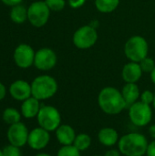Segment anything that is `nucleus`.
<instances>
[{"label": "nucleus", "mask_w": 155, "mask_h": 156, "mask_svg": "<svg viewBox=\"0 0 155 156\" xmlns=\"http://www.w3.org/2000/svg\"><path fill=\"white\" fill-rule=\"evenodd\" d=\"M98 104L100 110L108 115L120 114L127 108L122 91L114 87H105L100 91Z\"/></svg>", "instance_id": "1"}, {"label": "nucleus", "mask_w": 155, "mask_h": 156, "mask_svg": "<svg viewBox=\"0 0 155 156\" xmlns=\"http://www.w3.org/2000/svg\"><path fill=\"white\" fill-rule=\"evenodd\" d=\"M149 142L145 135L130 133L122 136L118 142V149L125 156H143L147 153Z\"/></svg>", "instance_id": "2"}, {"label": "nucleus", "mask_w": 155, "mask_h": 156, "mask_svg": "<svg viewBox=\"0 0 155 156\" xmlns=\"http://www.w3.org/2000/svg\"><path fill=\"white\" fill-rule=\"evenodd\" d=\"M32 96L38 101H44L53 97L58 91L56 80L48 75L37 77L31 83Z\"/></svg>", "instance_id": "3"}, {"label": "nucleus", "mask_w": 155, "mask_h": 156, "mask_svg": "<svg viewBox=\"0 0 155 156\" xmlns=\"http://www.w3.org/2000/svg\"><path fill=\"white\" fill-rule=\"evenodd\" d=\"M149 46L147 40L141 36L130 37L124 47V54L132 62H141L148 55Z\"/></svg>", "instance_id": "4"}, {"label": "nucleus", "mask_w": 155, "mask_h": 156, "mask_svg": "<svg viewBox=\"0 0 155 156\" xmlns=\"http://www.w3.org/2000/svg\"><path fill=\"white\" fill-rule=\"evenodd\" d=\"M39 127L48 132H55L61 125V115L57 108L51 105L41 106L37 116Z\"/></svg>", "instance_id": "5"}, {"label": "nucleus", "mask_w": 155, "mask_h": 156, "mask_svg": "<svg viewBox=\"0 0 155 156\" xmlns=\"http://www.w3.org/2000/svg\"><path fill=\"white\" fill-rule=\"evenodd\" d=\"M130 121L138 127L147 126L153 119V110L151 105L146 104L141 101L131 105L129 108Z\"/></svg>", "instance_id": "6"}, {"label": "nucleus", "mask_w": 155, "mask_h": 156, "mask_svg": "<svg viewBox=\"0 0 155 156\" xmlns=\"http://www.w3.org/2000/svg\"><path fill=\"white\" fill-rule=\"evenodd\" d=\"M97 39V30L90 25L80 27L73 35V44L79 49H88L93 47L96 44Z\"/></svg>", "instance_id": "7"}, {"label": "nucleus", "mask_w": 155, "mask_h": 156, "mask_svg": "<svg viewBox=\"0 0 155 156\" xmlns=\"http://www.w3.org/2000/svg\"><path fill=\"white\" fill-rule=\"evenodd\" d=\"M50 9L45 1H37L30 5L27 8V19L37 27H43L49 18Z\"/></svg>", "instance_id": "8"}, {"label": "nucleus", "mask_w": 155, "mask_h": 156, "mask_svg": "<svg viewBox=\"0 0 155 156\" xmlns=\"http://www.w3.org/2000/svg\"><path fill=\"white\" fill-rule=\"evenodd\" d=\"M28 135L29 133L26 126L21 122L10 125L7 131V139L10 144L19 148L27 144Z\"/></svg>", "instance_id": "9"}, {"label": "nucleus", "mask_w": 155, "mask_h": 156, "mask_svg": "<svg viewBox=\"0 0 155 156\" xmlns=\"http://www.w3.org/2000/svg\"><path fill=\"white\" fill-rule=\"evenodd\" d=\"M34 64L36 68L40 70H49L57 64V55L50 48H41L35 54Z\"/></svg>", "instance_id": "10"}, {"label": "nucleus", "mask_w": 155, "mask_h": 156, "mask_svg": "<svg viewBox=\"0 0 155 156\" xmlns=\"http://www.w3.org/2000/svg\"><path fill=\"white\" fill-rule=\"evenodd\" d=\"M35 52L33 48L26 44L19 45L14 53V58L16 64L22 69H26L32 66L35 59Z\"/></svg>", "instance_id": "11"}, {"label": "nucleus", "mask_w": 155, "mask_h": 156, "mask_svg": "<svg viewBox=\"0 0 155 156\" xmlns=\"http://www.w3.org/2000/svg\"><path fill=\"white\" fill-rule=\"evenodd\" d=\"M49 141V132L41 127H38L35 128L29 133L27 144L33 150H42L48 146Z\"/></svg>", "instance_id": "12"}, {"label": "nucleus", "mask_w": 155, "mask_h": 156, "mask_svg": "<svg viewBox=\"0 0 155 156\" xmlns=\"http://www.w3.org/2000/svg\"><path fill=\"white\" fill-rule=\"evenodd\" d=\"M9 92L15 100L22 101L32 96L31 85L22 80H16L15 82H13L9 88Z\"/></svg>", "instance_id": "13"}, {"label": "nucleus", "mask_w": 155, "mask_h": 156, "mask_svg": "<svg viewBox=\"0 0 155 156\" xmlns=\"http://www.w3.org/2000/svg\"><path fill=\"white\" fill-rule=\"evenodd\" d=\"M143 70L138 62H129L122 68V77L126 83H136L143 76Z\"/></svg>", "instance_id": "14"}, {"label": "nucleus", "mask_w": 155, "mask_h": 156, "mask_svg": "<svg viewBox=\"0 0 155 156\" xmlns=\"http://www.w3.org/2000/svg\"><path fill=\"white\" fill-rule=\"evenodd\" d=\"M55 132L56 138L62 146L73 144L77 134L72 126L69 124H61Z\"/></svg>", "instance_id": "15"}, {"label": "nucleus", "mask_w": 155, "mask_h": 156, "mask_svg": "<svg viewBox=\"0 0 155 156\" xmlns=\"http://www.w3.org/2000/svg\"><path fill=\"white\" fill-rule=\"evenodd\" d=\"M98 140L100 144L106 147H111L118 144L120 137L118 132L111 127H104L98 133Z\"/></svg>", "instance_id": "16"}, {"label": "nucleus", "mask_w": 155, "mask_h": 156, "mask_svg": "<svg viewBox=\"0 0 155 156\" xmlns=\"http://www.w3.org/2000/svg\"><path fill=\"white\" fill-rule=\"evenodd\" d=\"M40 102L35 97H30L23 101L21 105V113L26 119L37 117L40 111Z\"/></svg>", "instance_id": "17"}, {"label": "nucleus", "mask_w": 155, "mask_h": 156, "mask_svg": "<svg viewBox=\"0 0 155 156\" xmlns=\"http://www.w3.org/2000/svg\"><path fill=\"white\" fill-rule=\"evenodd\" d=\"M122 94L125 100L127 108L137 102L141 97L140 89L136 83H126L122 90Z\"/></svg>", "instance_id": "18"}, {"label": "nucleus", "mask_w": 155, "mask_h": 156, "mask_svg": "<svg viewBox=\"0 0 155 156\" xmlns=\"http://www.w3.org/2000/svg\"><path fill=\"white\" fill-rule=\"evenodd\" d=\"M73 145L79 152H85L91 145V137L88 133H79L76 135Z\"/></svg>", "instance_id": "19"}, {"label": "nucleus", "mask_w": 155, "mask_h": 156, "mask_svg": "<svg viewBox=\"0 0 155 156\" xmlns=\"http://www.w3.org/2000/svg\"><path fill=\"white\" fill-rule=\"evenodd\" d=\"M10 17L15 23L22 24L27 18V10L24 5H14V7L10 12Z\"/></svg>", "instance_id": "20"}, {"label": "nucleus", "mask_w": 155, "mask_h": 156, "mask_svg": "<svg viewBox=\"0 0 155 156\" xmlns=\"http://www.w3.org/2000/svg\"><path fill=\"white\" fill-rule=\"evenodd\" d=\"M120 4V0H95L96 8L101 13L113 12Z\"/></svg>", "instance_id": "21"}, {"label": "nucleus", "mask_w": 155, "mask_h": 156, "mask_svg": "<svg viewBox=\"0 0 155 156\" xmlns=\"http://www.w3.org/2000/svg\"><path fill=\"white\" fill-rule=\"evenodd\" d=\"M21 119V114L19 112L14 108H7L3 112V120L7 124H15L16 122H19Z\"/></svg>", "instance_id": "22"}, {"label": "nucleus", "mask_w": 155, "mask_h": 156, "mask_svg": "<svg viewBox=\"0 0 155 156\" xmlns=\"http://www.w3.org/2000/svg\"><path fill=\"white\" fill-rule=\"evenodd\" d=\"M79 152L73 144L64 145L57 153V156H81Z\"/></svg>", "instance_id": "23"}, {"label": "nucleus", "mask_w": 155, "mask_h": 156, "mask_svg": "<svg viewBox=\"0 0 155 156\" xmlns=\"http://www.w3.org/2000/svg\"><path fill=\"white\" fill-rule=\"evenodd\" d=\"M140 63V66L142 68L143 72H146V73H151L155 68V62L154 60L152 58H148L146 57L145 58H143Z\"/></svg>", "instance_id": "24"}, {"label": "nucleus", "mask_w": 155, "mask_h": 156, "mask_svg": "<svg viewBox=\"0 0 155 156\" xmlns=\"http://www.w3.org/2000/svg\"><path fill=\"white\" fill-rule=\"evenodd\" d=\"M45 2L52 11H61L66 5L65 0H45Z\"/></svg>", "instance_id": "25"}, {"label": "nucleus", "mask_w": 155, "mask_h": 156, "mask_svg": "<svg viewBox=\"0 0 155 156\" xmlns=\"http://www.w3.org/2000/svg\"><path fill=\"white\" fill-rule=\"evenodd\" d=\"M154 97L155 93H153L152 90H144L143 93H141V101L146 103V104H149V105H153V101H154Z\"/></svg>", "instance_id": "26"}, {"label": "nucleus", "mask_w": 155, "mask_h": 156, "mask_svg": "<svg viewBox=\"0 0 155 156\" xmlns=\"http://www.w3.org/2000/svg\"><path fill=\"white\" fill-rule=\"evenodd\" d=\"M4 156H21V152L19 150V147L15 145H7L3 149Z\"/></svg>", "instance_id": "27"}, {"label": "nucleus", "mask_w": 155, "mask_h": 156, "mask_svg": "<svg viewBox=\"0 0 155 156\" xmlns=\"http://www.w3.org/2000/svg\"><path fill=\"white\" fill-rule=\"evenodd\" d=\"M86 0H69V5L72 8H79L85 4Z\"/></svg>", "instance_id": "28"}, {"label": "nucleus", "mask_w": 155, "mask_h": 156, "mask_svg": "<svg viewBox=\"0 0 155 156\" xmlns=\"http://www.w3.org/2000/svg\"><path fill=\"white\" fill-rule=\"evenodd\" d=\"M147 156H155V140L149 143L148 148H147Z\"/></svg>", "instance_id": "29"}, {"label": "nucleus", "mask_w": 155, "mask_h": 156, "mask_svg": "<svg viewBox=\"0 0 155 156\" xmlns=\"http://www.w3.org/2000/svg\"><path fill=\"white\" fill-rule=\"evenodd\" d=\"M103 156H122V153L119 151V149H111L108 150Z\"/></svg>", "instance_id": "30"}, {"label": "nucleus", "mask_w": 155, "mask_h": 156, "mask_svg": "<svg viewBox=\"0 0 155 156\" xmlns=\"http://www.w3.org/2000/svg\"><path fill=\"white\" fill-rule=\"evenodd\" d=\"M2 1L7 5H16L22 2V0H2Z\"/></svg>", "instance_id": "31"}, {"label": "nucleus", "mask_w": 155, "mask_h": 156, "mask_svg": "<svg viewBox=\"0 0 155 156\" xmlns=\"http://www.w3.org/2000/svg\"><path fill=\"white\" fill-rule=\"evenodd\" d=\"M5 93H6L5 88V86L0 82V101H2V100L5 98Z\"/></svg>", "instance_id": "32"}, {"label": "nucleus", "mask_w": 155, "mask_h": 156, "mask_svg": "<svg viewBox=\"0 0 155 156\" xmlns=\"http://www.w3.org/2000/svg\"><path fill=\"white\" fill-rule=\"evenodd\" d=\"M149 134H150V136L155 140V124H153V125H151L150 126V128H149Z\"/></svg>", "instance_id": "33"}, {"label": "nucleus", "mask_w": 155, "mask_h": 156, "mask_svg": "<svg viewBox=\"0 0 155 156\" xmlns=\"http://www.w3.org/2000/svg\"><path fill=\"white\" fill-rule=\"evenodd\" d=\"M150 74H151V80H152L153 83L155 85V68H154V69H153Z\"/></svg>", "instance_id": "34"}, {"label": "nucleus", "mask_w": 155, "mask_h": 156, "mask_svg": "<svg viewBox=\"0 0 155 156\" xmlns=\"http://www.w3.org/2000/svg\"><path fill=\"white\" fill-rule=\"evenodd\" d=\"M36 156H51L48 154H46V153H40V154H37Z\"/></svg>", "instance_id": "35"}, {"label": "nucleus", "mask_w": 155, "mask_h": 156, "mask_svg": "<svg viewBox=\"0 0 155 156\" xmlns=\"http://www.w3.org/2000/svg\"><path fill=\"white\" fill-rule=\"evenodd\" d=\"M0 156H4V154H3V150L0 149Z\"/></svg>", "instance_id": "36"}, {"label": "nucleus", "mask_w": 155, "mask_h": 156, "mask_svg": "<svg viewBox=\"0 0 155 156\" xmlns=\"http://www.w3.org/2000/svg\"><path fill=\"white\" fill-rule=\"evenodd\" d=\"M153 106L154 107V109H155V97H154V101H153Z\"/></svg>", "instance_id": "37"}, {"label": "nucleus", "mask_w": 155, "mask_h": 156, "mask_svg": "<svg viewBox=\"0 0 155 156\" xmlns=\"http://www.w3.org/2000/svg\"><path fill=\"white\" fill-rule=\"evenodd\" d=\"M93 156H102V155H93Z\"/></svg>", "instance_id": "38"}]
</instances>
